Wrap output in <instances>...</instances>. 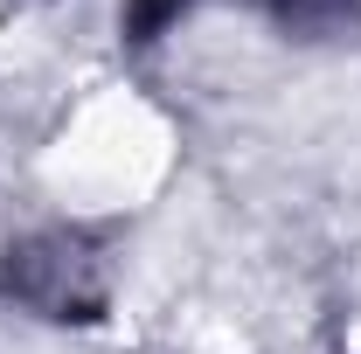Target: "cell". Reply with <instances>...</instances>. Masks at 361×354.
<instances>
[{
    "label": "cell",
    "mask_w": 361,
    "mask_h": 354,
    "mask_svg": "<svg viewBox=\"0 0 361 354\" xmlns=\"http://www.w3.org/2000/svg\"><path fill=\"white\" fill-rule=\"evenodd\" d=\"M180 7H188V0H126V14H133V35H139V42H153V35L174 21Z\"/></svg>",
    "instance_id": "3957f363"
},
{
    "label": "cell",
    "mask_w": 361,
    "mask_h": 354,
    "mask_svg": "<svg viewBox=\"0 0 361 354\" xmlns=\"http://www.w3.org/2000/svg\"><path fill=\"white\" fill-rule=\"evenodd\" d=\"M257 7H271L278 21H299V28H326L348 14V0H257Z\"/></svg>",
    "instance_id": "7a4b0ae2"
},
{
    "label": "cell",
    "mask_w": 361,
    "mask_h": 354,
    "mask_svg": "<svg viewBox=\"0 0 361 354\" xmlns=\"http://www.w3.org/2000/svg\"><path fill=\"white\" fill-rule=\"evenodd\" d=\"M0 285H7V299H21L28 312L97 319V306H104V257L90 250L84 236H35V243L7 250Z\"/></svg>",
    "instance_id": "6da1fadb"
}]
</instances>
